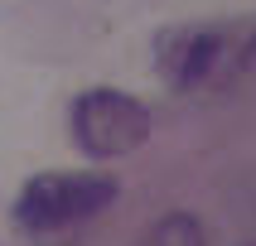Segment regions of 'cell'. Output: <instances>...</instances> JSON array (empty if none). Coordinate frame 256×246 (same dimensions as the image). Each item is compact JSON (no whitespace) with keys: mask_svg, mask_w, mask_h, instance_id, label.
<instances>
[{"mask_svg":"<svg viewBox=\"0 0 256 246\" xmlns=\"http://www.w3.org/2000/svg\"><path fill=\"white\" fill-rule=\"evenodd\" d=\"M116 198V179L112 174H39L20 188L14 198V217L24 232H63L82 217L102 213Z\"/></svg>","mask_w":256,"mask_h":246,"instance_id":"cell-1","label":"cell"},{"mask_svg":"<svg viewBox=\"0 0 256 246\" xmlns=\"http://www.w3.org/2000/svg\"><path fill=\"white\" fill-rule=\"evenodd\" d=\"M136 246H203V227H198V217H188V213H170V217H160Z\"/></svg>","mask_w":256,"mask_h":246,"instance_id":"cell-4","label":"cell"},{"mask_svg":"<svg viewBox=\"0 0 256 246\" xmlns=\"http://www.w3.org/2000/svg\"><path fill=\"white\" fill-rule=\"evenodd\" d=\"M145 135H150V111L126 92L97 87V92H82L72 101V140L92 159L130 155Z\"/></svg>","mask_w":256,"mask_h":246,"instance_id":"cell-2","label":"cell"},{"mask_svg":"<svg viewBox=\"0 0 256 246\" xmlns=\"http://www.w3.org/2000/svg\"><path fill=\"white\" fill-rule=\"evenodd\" d=\"M237 58H242V68H246V72H256V34L242 43V48H237Z\"/></svg>","mask_w":256,"mask_h":246,"instance_id":"cell-5","label":"cell"},{"mask_svg":"<svg viewBox=\"0 0 256 246\" xmlns=\"http://www.w3.org/2000/svg\"><path fill=\"white\" fill-rule=\"evenodd\" d=\"M155 58H160V72L174 87H198V82H213L218 72H222L228 39L218 29H170L160 39Z\"/></svg>","mask_w":256,"mask_h":246,"instance_id":"cell-3","label":"cell"}]
</instances>
